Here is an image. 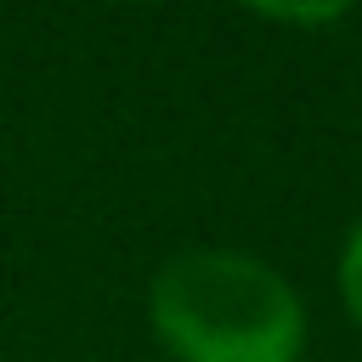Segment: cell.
Returning <instances> with one entry per match:
<instances>
[{"label":"cell","mask_w":362,"mask_h":362,"mask_svg":"<svg viewBox=\"0 0 362 362\" xmlns=\"http://www.w3.org/2000/svg\"><path fill=\"white\" fill-rule=\"evenodd\" d=\"M147 328L170 362H300L305 300L249 249H181L147 283Z\"/></svg>","instance_id":"cell-1"},{"label":"cell","mask_w":362,"mask_h":362,"mask_svg":"<svg viewBox=\"0 0 362 362\" xmlns=\"http://www.w3.org/2000/svg\"><path fill=\"white\" fill-rule=\"evenodd\" d=\"M260 17H272V23H334V17H345V6H260Z\"/></svg>","instance_id":"cell-3"},{"label":"cell","mask_w":362,"mask_h":362,"mask_svg":"<svg viewBox=\"0 0 362 362\" xmlns=\"http://www.w3.org/2000/svg\"><path fill=\"white\" fill-rule=\"evenodd\" d=\"M339 300H345V311L362 322V221L345 232V243H339Z\"/></svg>","instance_id":"cell-2"}]
</instances>
